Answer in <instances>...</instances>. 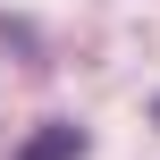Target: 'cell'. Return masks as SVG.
<instances>
[{
  "label": "cell",
  "mask_w": 160,
  "mask_h": 160,
  "mask_svg": "<svg viewBox=\"0 0 160 160\" xmlns=\"http://www.w3.org/2000/svg\"><path fill=\"white\" fill-rule=\"evenodd\" d=\"M17 160H76V127H42V135H34Z\"/></svg>",
  "instance_id": "1"
}]
</instances>
